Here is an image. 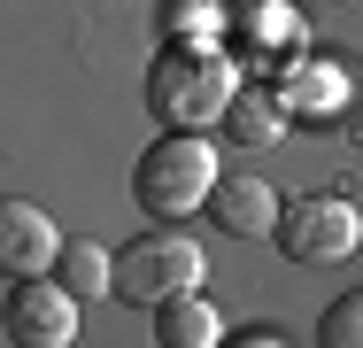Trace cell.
Listing matches in <instances>:
<instances>
[{"mask_svg":"<svg viewBox=\"0 0 363 348\" xmlns=\"http://www.w3.org/2000/svg\"><path fill=\"white\" fill-rule=\"evenodd\" d=\"M194 286H201V248L186 232H147L132 248H116V294L140 302V310H162Z\"/></svg>","mask_w":363,"mask_h":348,"instance_id":"cell-3","label":"cell"},{"mask_svg":"<svg viewBox=\"0 0 363 348\" xmlns=\"http://www.w3.org/2000/svg\"><path fill=\"white\" fill-rule=\"evenodd\" d=\"M317 348H363V286L340 294V302L317 317Z\"/></svg>","mask_w":363,"mask_h":348,"instance_id":"cell-11","label":"cell"},{"mask_svg":"<svg viewBox=\"0 0 363 348\" xmlns=\"http://www.w3.org/2000/svg\"><path fill=\"white\" fill-rule=\"evenodd\" d=\"M8 341L16 348H70L77 341V294L62 278H16L8 286Z\"/></svg>","mask_w":363,"mask_h":348,"instance_id":"cell-5","label":"cell"},{"mask_svg":"<svg viewBox=\"0 0 363 348\" xmlns=\"http://www.w3.org/2000/svg\"><path fill=\"white\" fill-rule=\"evenodd\" d=\"M155 325H162V348H217V341H224V317L201 302V294L162 302V310H155Z\"/></svg>","mask_w":363,"mask_h":348,"instance_id":"cell-8","label":"cell"},{"mask_svg":"<svg viewBox=\"0 0 363 348\" xmlns=\"http://www.w3.org/2000/svg\"><path fill=\"white\" fill-rule=\"evenodd\" d=\"M224 132L240 139V147H271V139H279V101H271V93H247V85H240V101L224 109Z\"/></svg>","mask_w":363,"mask_h":348,"instance_id":"cell-10","label":"cell"},{"mask_svg":"<svg viewBox=\"0 0 363 348\" xmlns=\"http://www.w3.org/2000/svg\"><path fill=\"white\" fill-rule=\"evenodd\" d=\"M62 232H55V217L39 202H0V263L16 278H39V271H55L62 263Z\"/></svg>","mask_w":363,"mask_h":348,"instance_id":"cell-6","label":"cell"},{"mask_svg":"<svg viewBox=\"0 0 363 348\" xmlns=\"http://www.w3.org/2000/svg\"><path fill=\"white\" fill-rule=\"evenodd\" d=\"M279 240H286V256H301V263H340V256L363 248V217H356V202L309 194V202H294L279 217Z\"/></svg>","mask_w":363,"mask_h":348,"instance_id":"cell-4","label":"cell"},{"mask_svg":"<svg viewBox=\"0 0 363 348\" xmlns=\"http://www.w3.org/2000/svg\"><path fill=\"white\" fill-rule=\"evenodd\" d=\"M55 278L70 286L77 302H101V294H116V256H108L101 240H70L62 263H55Z\"/></svg>","mask_w":363,"mask_h":348,"instance_id":"cell-9","label":"cell"},{"mask_svg":"<svg viewBox=\"0 0 363 348\" xmlns=\"http://www.w3.org/2000/svg\"><path fill=\"white\" fill-rule=\"evenodd\" d=\"M209 217L232 240H263V232H279V194H271V178H217Z\"/></svg>","mask_w":363,"mask_h":348,"instance_id":"cell-7","label":"cell"},{"mask_svg":"<svg viewBox=\"0 0 363 348\" xmlns=\"http://www.w3.org/2000/svg\"><path fill=\"white\" fill-rule=\"evenodd\" d=\"M232 101H240V70L217 47H170L147 77V109L162 124H217Z\"/></svg>","mask_w":363,"mask_h":348,"instance_id":"cell-1","label":"cell"},{"mask_svg":"<svg viewBox=\"0 0 363 348\" xmlns=\"http://www.w3.org/2000/svg\"><path fill=\"white\" fill-rule=\"evenodd\" d=\"M132 194H140L147 217H186V209H201L217 194V147L201 132H162L140 155V170H132Z\"/></svg>","mask_w":363,"mask_h":348,"instance_id":"cell-2","label":"cell"}]
</instances>
